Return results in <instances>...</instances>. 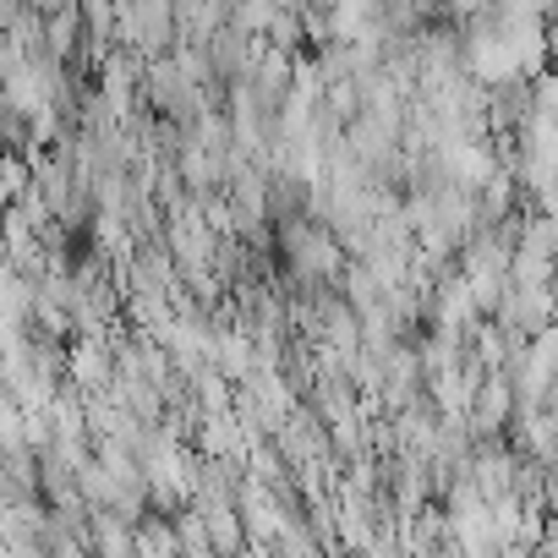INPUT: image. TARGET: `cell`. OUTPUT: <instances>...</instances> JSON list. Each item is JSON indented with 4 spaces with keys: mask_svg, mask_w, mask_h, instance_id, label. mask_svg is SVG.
<instances>
[{
    "mask_svg": "<svg viewBox=\"0 0 558 558\" xmlns=\"http://www.w3.org/2000/svg\"><path fill=\"white\" fill-rule=\"evenodd\" d=\"M61 384H72L77 395H105L116 384V340H66V367H61Z\"/></svg>",
    "mask_w": 558,
    "mask_h": 558,
    "instance_id": "6da1fadb",
    "label": "cell"
},
{
    "mask_svg": "<svg viewBox=\"0 0 558 558\" xmlns=\"http://www.w3.org/2000/svg\"><path fill=\"white\" fill-rule=\"evenodd\" d=\"M83 542H88V558H132V520H121L110 509H88Z\"/></svg>",
    "mask_w": 558,
    "mask_h": 558,
    "instance_id": "7a4b0ae2",
    "label": "cell"
},
{
    "mask_svg": "<svg viewBox=\"0 0 558 558\" xmlns=\"http://www.w3.org/2000/svg\"><path fill=\"white\" fill-rule=\"evenodd\" d=\"M23 7H28L34 17H50V12H61V7H72V0H23Z\"/></svg>",
    "mask_w": 558,
    "mask_h": 558,
    "instance_id": "3957f363",
    "label": "cell"
},
{
    "mask_svg": "<svg viewBox=\"0 0 558 558\" xmlns=\"http://www.w3.org/2000/svg\"><path fill=\"white\" fill-rule=\"evenodd\" d=\"M0 558H12V547H7V542H0Z\"/></svg>",
    "mask_w": 558,
    "mask_h": 558,
    "instance_id": "277c9868",
    "label": "cell"
}]
</instances>
